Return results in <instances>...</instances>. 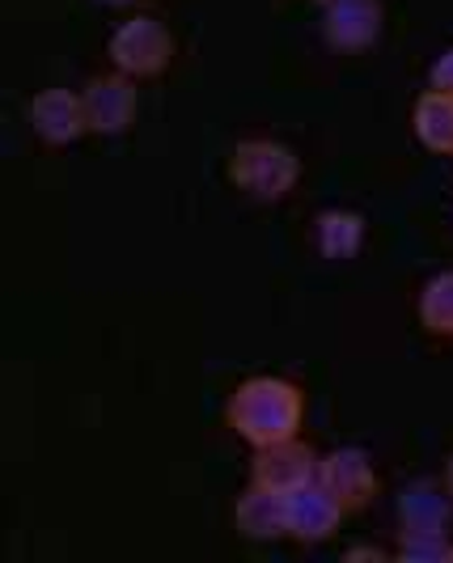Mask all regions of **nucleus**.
<instances>
[{
	"mask_svg": "<svg viewBox=\"0 0 453 563\" xmlns=\"http://www.w3.org/2000/svg\"><path fill=\"white\" fill-rule=\"evenodd\" d=\"M398 560H453L450 534L398 538Z\"/></svg>",
	"mask_w": 453,
	"mask_h": 563,
	"instance_id": "nucleus-15",
	"label": "nucleus"
},
{
	"mask_svg": "<svg viewBox=\"0 0 453 563\" xmlns=\"http://www.w3.org/2000/svg\"><path fill=\"white\" fill-rule=\"evenodd\" d=\"M386 30L382 0H327L322 4V38L335 52H365Z\"/></svg>",
	"mask_w": 453,
	"mask_h": 563,
	"instance_id": "nucleus-6",
	"label": "nucleus"
},
{
	"mask_svg": "<svg viewBox=\"0 0 453 563\" xmlns=\"http://www.w3.org/2000/svg\"><path fill=\"white\" fill-rule=\"evenodd\" d=\"M26 123L38 141L47 144H77L89 132L86 98L77 89H38L26 102Z\"/></svg>",
	"mask_w": 453,
	"mask_h": 563,
	"instance_id": "nucleus-5",
	"label": "nucleus"
},
{
	"mask_svg": "<svg viewBox=\"0 0 453 563\" xmlns=\"http://www.w3.org/2000/svg\"><path fill=\"white\" fill-rule=\"evenodd\" d=\"M107 56H111L114 73H123V77H132V81H148V77H162V73L170 68L174 38L157 18L136 13V18H128V22H119V26L111 30Z\"/></svg>",
	"mask_w": 453,
	"mask_h": 563,
	"instance_id": "nucleus-3",
	"label": "nucleus"
},
{
	"mask_svg": "<svg viewBox=\"0 0 453 563\" xmlns=\"http://www.w3.org/2000/svg\"><path fill=\"white\" fill-rule=\"evenodd\" d=\"M398 538H424V534H450L453 526V496L450 487L432 479H416L398 492L395 500Z\"/></svg>",
	"mask_w": 453,
	"mask_h": 563,
	"instance_id": "nucleus-8",
	"label": "nucleus"
},
{
	"mask_svg": "<svg viewBox=\"0 0 453 563\" xmlns=\"http://www.w3.org/2000/svg\"><path fill=\"white\" fill-rule=\"evenodd\" d=\"M347 517V508L327 492L322 479H310L292 492H284V521H288V538L301 547H318L340 530V521Z\"/></svg>",
	"mask_w": 453,
	"mask_h": 563,
	"instance_id": "nucleus-4",
	"label": "nucleus"
},
{
	"mask_svg": "<svg viewBox=\"0 0 453 563\" xmlns=\"http://www.w3.org/2000/svg\"><path fill=\"white\" fill-rule=\"evenodd\" d=\"M93 4H107V9H128V4H136V0H93Z\"/></svg>",
	"mask_w": 453,
	"mask_h": 563,
	"instance_id": "nucleus-17",
	"label": "nucleus"
},
{
	"mask_svg": "<svg viewBox=\"0 0 453 563\" xmlns=\"http://www.w3.org/2000/svg\"><path fill=\"white\" fill-rule=\"evenodd\" d=\"M313 4H327V0H313Z\"/></svg>",
	"mask_w": 453,
	"mask_h": 563,
	"instance_id": "nucleus-19",
	"label": "nucleus"
},
{
	"mask_svg": "<svg viewBox=\"0 0 453 563\" xmlns=\"http://www.w3.org/2000/svg\"><path fill=\"white\" fill-rule=\"evenodd\" d=\"M420 322L428 335L453 339V272H437L420 288Z\"/></svg>",
	"mask_w": 453,
	"mask_h": 563,
	"instance_id": "nucleus-14",
	"label": "nucleus"
},
{
	"mask_svg": "<svg viewBox=\"0 0 453 563\" xmlns=\"http://www.w3.org/2000/svg\"><path fill=\"white\" fill-rule=\"evenodd\" d=\"M318 479L327 483V492L340 500L347 512L365 508L377 496V471H373V457L356 445H343L318 457Z\"/></svg>",
	"mask_w": 453,
	"mask_h": 563,
	"instance_id": "nucleus-9",
	"label": "nucleus"
},
{
	"mask_svg": "<svg viewBox=\"0 0 453 563\" xmlns=\"http://www.w3.org/2000/svg\"><path fill=\"white\" fill-rule=\"evenodd\" d=\"M301 416H306L301 390L288 377H276V373L246 377L225 402V423L255 450L297 437L301 432Z\"/></svg>",
	"mask_w": 453,
	"mask_h": 563,
	"instance_id": "nucleus-1",
	"label": "nucleus"
},
{
	"mask_svg": "<svg viewBox=\"0 0 453 563\" xmlns=\"http://www.w3.org/2000/svg\"><path fill=\"white\" fill-rule=\"evenodd\" d=\"M81 98H86L89 132L93 136H123L132 128V119H136V81L123 77V73L89 77Z\"/></svg>",
	"mask_w": 453,
	"mask_h": 563,
	"instance_id": "nucleus-7",
	"label": "nucleus"
},
{
	"mask_svg": "<svg viewBox=\"0 0 453 563\" xmlns=\"http://www.w3.org/2000/svg\"><path fill=\"white\" fill-rule=\"evenodd\" d=\"M428 89L453 93V47H445L441 56L432 59V68H428Z\"/></svg>",
	"mask_w": 453,
	"mask_h": 563,
	"instance_id": "nucleus-16",
	"label": "nucleus"
},
{
	"mask_svg": "<svg viewBox=\"0 0 453 563\" xmlns=\"http://www.w3.org/2000/svg\"><path fill=\"white\" fill-rule=\"evenodd\" d=\"M313 246L322 251V258H335V263L361 254V246H365V217L356 208H327V212H318Z\"/></svg>",
	"mask_w": 453,
	"mask_h": 563,
	"instance_id": "nucleus-12",
	"label": "nucleus"
},
{
	"mask_svg": "<svg viewBox=\"0 0 453 563\" xmlns=\"http://www.w3.org/2000/svg\"><path fill=\"white\" fill-rule=\"evenodd\" d=\"M411 128L428 153L453 157V93H441V89L420 93L416 111H411Z\"/></svg>",
	"mask_w": 453,
	"mask_h": 563,
	"instance_id": "nucleus-13",
	"label": "nucleus"
},
{
	"mask_svg": "<svg viewBox=\"0 0 453 563\" xmlns=\"http://www.w3.org/2000/svg\"><path fill=\"white\" fill-rule=\"evenodd\" d=\"M301 178L297 153L280 141H242L229 153V183L258 203H280Z\"/></svg>",
	"mask_w": 453,
	"mask_h": 563,
	"instance_id": "nucleus-2",
	"label": "nucleus"
},
{
	"mask_svg": "<svg viewBox=\"0 0 453 563\" xmlns=\"http://www.w3.org/2000/svg\"><path fill=\"white\" fill-rule=\"evenodd\" d=\"M445 487H450V496H453V457L445 462Z\"/></svg>",
	"mask_w": 453,
	"mask_h": 563,
	"instance_id": "nucleus-18",
	"label": "nucleus"
},
{
	"mask_svg": "<svg viewBox=\"0 0 453 563\" xmlns=\"http://www.w3.org/2000/svg\"><path fill=\"white\" fill-rule=\"evenodd\" d=\"M233 526H237V534L251 538V542H280V538H288L284 492H272V487H263V483H251V487L237 496Z\"/></svg>",
	"mask_w": 453,
	"mask_h": 563,
	"instance_id": "nucleus-11",
	"label": "nucleus"
},
{
	"mask_svg": "<svg viewBox=\"0 0 453 563\" xmlns=\"http://www.w3.org/2000/svg\"><path fill=\"white\" fill-rule=\"evenodd\" d=\"M310 479H318V453H313L310 445H301L297 437L255 450L251 483H263V487H272V492H292V487H301V483H310Z\"/></svg>",
	"mask_w": 453,
	"mask_h": 563,
	"instance_id": "nucleus-10",
	"label": "nucleus"
}]
</instances>
